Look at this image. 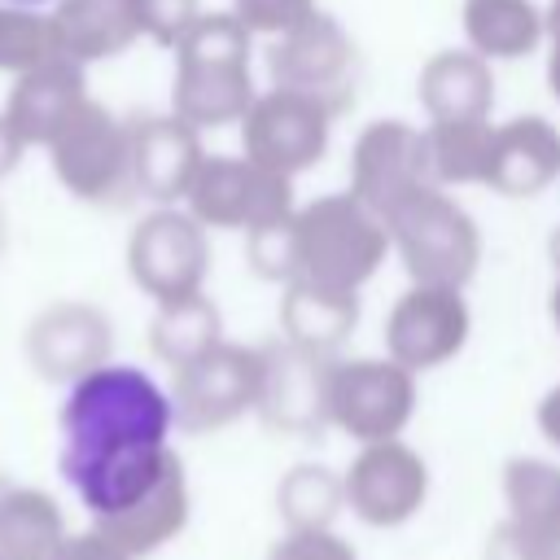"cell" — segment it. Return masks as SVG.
Wrapping results in <instances>:
<instances>
[{"label":"cell","mask_w":560,"mask_h":560,"mask_svg":"<svg viewBox=\"0 0 560 560\" xmlns=\"http://www.w3.org/2000/svg\"><path fill=\"white\" fill-rule=\"evenodd\" d=\"M171 402L140 368L88 372L61 407V477L101 512L136 508L162 477Z\"/></svg>","instance_id":"6da1fadb"},{"label":"cell","mask_w":560,"mask_h":560,"mask_svg":"<svg viewBox=\"0 0 560 560\" xmlns=\"http://www.w3.org/2000/svg\"><path fill=\"white\" fill-rule=\"evenodd\" d=\"M9 4H48V0H9Z\"/></svg>","instance_id":"7a4b0ae2"}]
</instances>
